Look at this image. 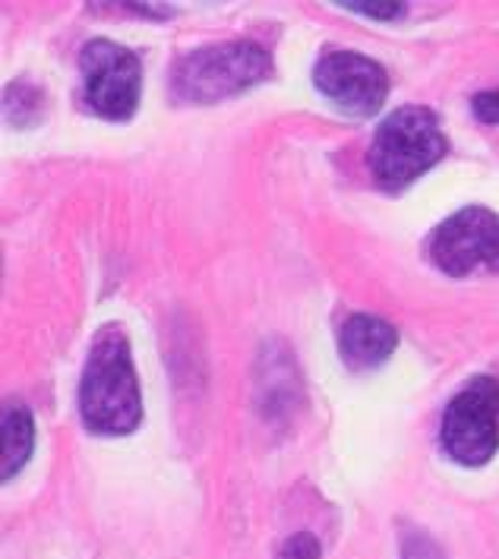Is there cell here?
Masks as SVG:
<instances>
[{"label": "cell", "instance_id": "1", "mask_svg": "<svg viewBox=\"0 0 499 559\" xmlns=\"http://www.w3.org/2000/svg\"><path fill=\"white\" fill-rule=\"evenodd\" d=\"M80 412L88 430L105 437H123L136 430L143 417V399L130 345L118 329L102 332L88 352L80 383Z\"/></svg>", "mask_w": 499, "mask_h": 559}, {"label": "cell", "instance_id": "2", "mask_svg": "<svg viewBox=\"0 0 499 559\" xmlns=\"http://www.w3.org/2000/svg\"><path fill=\"white\" fill-rule=\"evenodd\" d=\"M442 155L445 136L440 118L424 105H408L392 111L380 123L377 140L370 146V171L385 190H402L427 175Z\"/></svg>", "mask_w": 499, "mask_h": 559}, {"label": "cell", "instance_id": "3", "mask_svg": "<svg viewBox=\"0 0 499 559\" xmlns=\"http://www.w3.org/2000/svg\"><path fill=\"white\" fill-rule=\"evenodd\" d=\"M272 60L253 41L209 45L180 60L171 73V92L187 105H212L269 80Z\"/></svg>", "mask_w": 499, "mask_h": 559}, {"label": "cell", "instance_id": "4", "mask_svg": "<svg viewBox=\"0 0 499 559\" xmlns=\"http://www.w3.org/2000/svg\"><path fill=\"white\" fill-rule=\"evenodd\" d=\"M442 445L468 468L494 459L499 449V380L477 377L449 402L442 417Z\"/></svg>", "mask_w": 499, "mask_h": 559}, {"label": "cell", "instance_id": "5", "mask_svg": "<svg viewBox=\"0 0 499 559\" xmlns=\"http://www.w3.org/2000/svg\"><path fill=\"white\" fill-rule=\"evenodd\" d=\"M83 83L86 102L95 115L108 120H127L140 105L143 70L133 51L115 41H88L83 48Z\"/></svg>", "mask_w": 499, "mask_h": 559}, {"label": "cell", "instance_id": "6", "mask_svg": "<svg viewBox=\"0 0 499 559\" xmlns=\"http://www.w3.org/2000/svg\"><path fill=\"white\" fill-rule=\"evenodd\" d=\"M430 257L445 275L499 272V218L490 209H462L430 237Z\"/></svg>", "mask_w": 499, "mask_h": 559}, {"label": "cell", "instance_id": "7", "mask_svg": "<svg viewBox=\"0 0 499 559\" xmlns=\"http://www.w3.org/2000/svg\"><path fill=\"white\" fill-rule=\"evenodd\" d=\"M313 83L332 105L360 118L377 115L389 92V80L380 63L354 51H335L320 60L313 70Z\"/></svg>", "mask_w": 499, "mask_h": 559}, {"label": "cell", "instance_id": "8", "mask_svg": "<svg viewBox=\"0 0 499 559\" xmlns=\"http://www.w3.org/2000/svg\"><path fill=\"white\" fill-rule=\"evenodd\" d=\"M399 345V332L385 320L354 313L338 332V352L352 367H377Z\"/></svg>", "mask_w": 499, "mask_h": 559}, {"label": "cell", "instance_id": "9", "mask_svg": "<svg viewBox=\"0 0 499 559\" xmlns=\"http://www.w3.org/2000/svg\"><path fill=\"white\" fill-rule=\"evenodd\" d=\"M35 442V424L32 414L20 405H10L3 414V477H13L26 465Z\"/></svg>", "mask_w": 499, "mask_h": 559}, {"label": "cell", "instance_id": "10", "mask_svg": "<svg viewBox=\"0 0 499 559\" xmlns=\"http://www.w3.org/2000/svg\"><path fill=\"white\" fill-rule=\"evenodd\" d=\"M3 108H7V118H10V123L23 127V123H32V120L38 118V111H41V95H38V88L23 86V83H13V86L7 88V102H3Z\"/></svg>", "mask_w": 499, "mask_h": 559}, {"label": "cell", "instance_id": "11", "mask_svg": "<svg viewBox=\"0 0 499 559\" xmlns=\"http://www.w3.org/2000/svg\"><path fill=\"white\" fill-rule=\"evenodd\" d=\"M278 559H323V550H320V540L307 531H297L292 534L282 550H278Z\"/></svg>", "mask_w": 499, "mask_h": 559}, {"label": "cell", "instance_id": "12", "mask_svg": "<svg viewBox=\"0 0 499 559\" xmlns=\"http://www.w3.org/2000/svg\"><path fill=\"white\" fill-rule=\"evenodd\" d=\"M402 559H442V550L424 531H408L402 540Z\"/></svg>", "mask_w": 499, "mask_h": 559}, {"label": "cell", "instance_id": "13", "mask_svg": "<svg viewBox=\"0 0 499 559\" xmlns=\"http://www.w3.org/2000/svg\"><path fill=\"white\" fill-rule=\"evenodd\" d=\"M474 115L480 120H487V123H499V88H494V92H480V95L474 98Z\"/></svg>", "mask_w": 499, "mask_h": 559}, {"label": "cell", "instance_id": "14", "mask_svg": "<svg viewBox=\"0 0 499 559\" xmlns=\"http://www.w3.org/2000/svg\"><path fill=\"white\" fill-rule=\"evenodd\" d=\"M342 7L367 13V16H377V20H392V16L402 13V3H342Z\"/></svg>", "mask_w": 499, "mask_h": 559}]
</instances>
